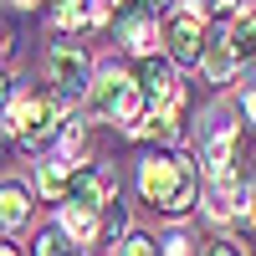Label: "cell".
I'll return each mask as SVG.
<instances>
[{
	"label": "cell",
	"mask_w": 256,
	"mask_h": 256,
	"mask_svg": "<svg viewBox=\"0 0 256 256\" xmlns=\"http://www.w3.org/2000/svg\"><path fill=\"white\" fill-rule=\"evenodd\" d=\"M102 230H108V236H123V230H128V216H123V205H118V200H113L108 216H102Z\"/></svg>",
	"instance_id": "obj_19"
},
{
	"label": "cell",
	"mask_w": 256,
	"mask_h": 256,
	"mask_svg": "<svg viewBox=\"0 0 256 256\" xmlns=\"http://www.w3.org/2000/svg\"><path fill=\"white\" fill-rule=\"evenodd\" d=\"M205 256H246V246H241V241H210Z\"/></svg>",
	"instance_id": "obj_20"
},
{
	"label": "cell",
	"mask_w": 256,
	"mask_h": 256,
	"mask_svg": "<svg viewBox=\"0 0 256 256\" xmlns=\"http://www.w3.org/2000/svg\"><path fill=\"white\" fill-rule=\"evenodd\" d=\"M210 6H220V10H236V6H241V0H210Z\"/></svg>",
	"instance_id": "obj_24"
},
{
	"label": "cell",
	"mask_w": 256,
	"mask_h": 256,
	"mask_svg": "<svg viewBox=\"0 0 256 256\" xmlns=\"http://www.w3.org/2000/svg\"><path fill=\"white\" fill-rule=\"evenodd\" d=\"M62 236H67L77 251L82 246H92L98 241V230H102V220H98V210H82V205H62Z\"/></svg>",
	"instance_id": "obj_11"
},
{
	"label": "cell",
	"mask_w": 256,
	"mask_h": 256,
	"mask_svg": "<svg viewBox=\"0 0 256 256\" xmlns=\"http://www.w3.org/2000/svg\"><path fill=\"white\" fill-rule=\"evenodd\" d=\"M159 256H195V241H190V236H180V230H174L169 241H159Z\"/></svg>",
	"instance_id": "obj_18"
},
{
	"label": "cell",
	"mask_w": 256,
	"mask_h": 256,
	"mask_svg": "<svg viewBox=\"0 0 256 256\" xmlns=\"http://www.w3.org/2000/svg\"><path fill=\"white\" fill-rule=\"evenodd\" d=\"M251 216H256V195H251Z\"/></svg>",
	"instance_id": "obj_31"
},
{
	"label": "cell",
	"mask_w": 256,
	"mask_h": 256,
	"mask_svg": "<svg viewBox=\"0 0 256 256\" xmlns=\"http://www.w3.org/2000/svg\"><path fill=\"white\" fill-rule=\"evenodd\" d=\"M16 6H36V0H16Z\"/></svg>",
	"instance_id": "obj_30"
},
{
	"label": "cell",
	"mask_w": 256,
	"mask_h": 256,
	"mask_svg": "<svg viewBox=\"0 0 256 256\" xmlns=\"http://www.w3.org/2000/svg\"><path fill=\"white\" fill-rule=\"evenodd\" d=\"M230 159H236V123H216L200 144V180H216L230 169Z\"/></svg>",
	"instance_id": "obj_7"
},
{
	"label": "cell",
	"mask_w": 256,
	"mask_h": 256,
	"mask_svg": "<svg viewBox=\"0 0 256 256\" xmlns=\"http://www.w3.org/2000/svg\"><path fill=\"white\" fill-rule=\"evenodd\" d=\"M123 36H128V41H123L128 52L154 56V20H128V31H123Z\"/></svg>",
	"instance_id": "obj_15"
},
{
	"label": "cell",
	"mask_w": 256,
	"mask_h": 256,
	"mask_svg": "<svg viewBox=\"0 0 256 256\" xmlns=\"http://www.w3.org/2000/svg\"><path fill=\"white\" fill-rule=\"evenodd\" d=\"M226 46L236 52V62H256V6L236 10V20L226 26Z\"/></svg>",
	"instance_id": "obj_12"
},
{
	"label": "cell",
	"mask_w": 256,
	"mask_h": 256,
	"mask_svg": "<svg viewBox=\"0 0 256 256\" xmlns=\"http://www.w3.org/2000/svg\"><path fill=\"white\" fill-rule=\"evenodd\" d=\"M108 6H128V0H102V10H108Z\"/></svg>",
	"instance_id": "obj_27"
},
{
	"label": "cell",
	"mask_w": 256,
	"mask_h": 256,
	"mask_svg": "<svg viewBox=\"0 0 256 256\" xmlns=\"http://www.w3.org/2000/svg\"><path fill=\"white\" fill-rule=\"evenodd\" d=\"M144 6H154V10H159V6H169V0H144Z\"/></svg>",
	"instance_id": "obj_28"
},
{
	"label": "cell",
	"mask_w": 256,
	"mask_h": 256,
	"mask_svg": "<svg viewBox=\"0 0 256 256\" xmlns=\"http://www.w3.org/2000/svg\"><path fill=\"white\" fill-rule=\"evenodd\" d=\"M134 82H138V92H144V108H169V102H180L174 67H169L164 56H144V72Z\"/></svg>",
	"instance_id": "obj_6"
},
{
	"label": "cell",
	"mask_w": 256,
	"mask_h": 256,
	"mask_svg": "<svg viewBox=\"0 0 256 256\" xmlns=\"http://www.w3.org/2000/svg\"><path fill=\"white\" fill-rule=\"evenodd\" d=\"M67 184H72V159H46L36 169V195L41 200H62Z\"/></svg>",
	"instance_id": "obj_13"
},
{
	"label": "cell",
	"mask_w": 256,
	"mask_h": 256,
	"mask_svg": "<svg viewBox=\"0 0 256 256\" xmlns=\"http://www.w3.org/2000/svg\"><path fill=\"white\" fill-rule=\"evenodd\" d=\"M0 256H20V251H16V246H10V241H0Z\"/></svg>",
	"instance_id": "obj_25"
},
{
	"label": "cell",
	"mask_w": 256,
	"mask_h": 256,
	"mask_svg": "<svg viewBox=\"0 0 256 256\" xmlns=\"http://www.w3.org/2000/svg\"><path fill=\"white\" fill-rule=\"evenodd\" d=\"M62 144H67V148H82V128H77V123L62 128Z\"/></svg>",
	"instance_id": "obj_21"
},
{
	"label": "cell",
	"mask_w": 256,
	"mask_h": 256,
	"mask_svg": "<svg viewBox=\"0 0 256 256\" xmlns=\"http://www.w3.org/2000/svg\"><path fill=\"white\" fill-rule=\"evenodd\" d=\"M62 200L82 205V210H108L118 200V184H113V174H102V169H72V184H67Z\"/></svg>",
	"instance_id": "obj_5"
},
{
	"label": "cell",
	"mask_w": 256,
	"mask_h": 256,
	"mask_svg": "<svg viewBox=\"0 0 256 256\" xmlns=\"http://www.w3.org/2000/svg\"><path fill=\"white\" fill-rule=\"evenodd\" d=\"M88 113H92V118L134 123V118L144 113V92H138V82L128 77L123 67H102V72L88 82Z\"/></svg>",
	"instance_id": "obj_3"
},
{
	"label": "cell",
	"mask_w": 256,
	"mask_h": 256,
	"mask_svg": "<svg viewBox=\"0 0 256 256\" xmlns=\"http://www.w3.org/2000/svg\"><path fill=\"white\" fill-rule=\"evenodd\" d=\"M31 220V190L20 180H0V230H20Z\"/></svg>",
	"instance_id": "obj_10"
},
{
	"label": "cell",
	"mask_w": 256,
	"mask_h": 256,
	"mask_svg": "<svg viewBox=\"0 0 256 256\" xmlns=\"http://www.w3.org/2000/svg\"><path fill=\"white\" fill-rule=\"evenodd\" d=\"M200 164L195 159H184V154H148L138 164V190H144V200L148 205H159L164 216H180V210L195 205L200 195Z\"/></svg>",
	"instance_id": "obj_1"
},
{
	"label": "cell",
	"mask_w": 256,
	"mask_h": 256,
	"mask_svg": "<svg viewBox=\"0 0 256 256\" xmlns=\"http://www.w3.org/2000/svg\"><path fill=\"white\" fill-rule=\"evenodd\" d=\"M200 67H205V77H210V82H230V72H236L241 62H236V52L226 46V36H220V41H205Z\"/></svg>",
	"instance_id": "obj_14"
},
{
	"label": "cell",
	"mask_w": 256,
	"mask_h": 256,
	"mask_svg": "<svg viewBox=\"0 0 256 256\" xmlns=\"http://www.w3.org/2000/svg\"><path fill=\"white\" fill-rule=\"evenodd\" d=\"M72 251H77V246L62 236V230H46V236L36 241V256H72Z\"/></svg>",
	"instance_id": "obj_16"
},
{
	"label": "cell",
	"mask_w": 256,
	"mask_h": 256,
	"mask_svg": "<svg viewBox=\"0 0 256 256\" xmlns=\"http://www.w3.org/2000/svg\"><path fill=\"white\" fill-rule=\"evenodd\" d=\"M46 72H52V82H56V92L62 98H82L88 92V82H92V67H88V56H82L77 46H52L46 52Z\"/></svg>",
	"instance_id": "obj_4"
},
{
	"label": "cell",
	"mask_w": 256,
	"mask_h": 256,
	"mask_svg": "<svg viewBox=\"0 0 256 256\" xmlns=\"http://www.w3.org/2000/svg\"><path fill=\"white\" fill-rule=\"evenodd\" d=\"M6 102H10V77L0 72V108H6Z\"/></svg>",
	"instance_id": "obj_22"
},
{
	"label": "cell",
	"mask_w": 256,
	"mask_h": 256,
	"mask_svg": "<svg viewBox=\"0 0 256 256\" xmlns=\"http://www.w3.org/2000/svg\"><path fill=\"white\" fill-rule=\"evenodd\" d=\"M0 52H6V26H0Z\"/></svg>",
	"instance_id": "obj_29"
},
{
	"label": "cell",
	"mask_w": 256,
	"mask_h": 256,
	"mask_svg": "<svg viewBox=\"0 0 256 256\" xmlns=\"http://www.w3.org/2000/svg\"><path fill=\"white\" fill-rule=\"evenodd\" d=\"M67 6H82V0H56V10H67Z\"/></svg>",
	"instance_id": "obj_26"
},
{
	"label": "cell",
	"mask_w": 256,
	"mask_h": 256,
	"mask_svg": "<svg viewBox=\"0 0 256 256\" xmlns=\"http://www.w3.org/2000/svg\"><path fill=\"white\" fill-rule=\"evenodd\" d=\"M246 113H251V123H256V88L246 92Z\"/></svg>",
	"instance_id": "obj_23"
},
{
	"label": "cell",
	"mask_w": 256,
	"mask_h": 256,
	"mask_svg": "<svg viewBox=\"0 0 256 256\" xmlns=\"http://www.w3.org/2000/svg\"><path fill=\"white\" fill-rule=\"evenodd\" d=\"M62 113H67V98L62 92H26V98H16L10 102V134H16V144L20 148H41L56 134Z\"/></svg>",
	"instance_id": "obj_2"
},
{
	"label": "cell",
	"mask_w": 256,
	"mask_h": 256,
	"mask_svg": "<svg viewBox=\"0 0 256 256\" xmlns=\"http://www.w3.org/2000/svg\"><path fill=\"white\" fill-rule=\"evenodd\" d=\"M241 195H246V190H241V180L230 174V169L216 174V180H205V216H210V220H236L241 210H246Z\"/></svg>",
	"instance_id": "obj_8"
},
{
	"label": "cell",
	"mask_w": 256,
	"mask_h": 256,
	"mask_svg": "<svg viewBox=\"0 0 256 256\" xmlns=\"http://www.w3.org/2000/svg\"><path fill=\"white\" fill-rule=\"evenodd\" d=\"M123 256H159L154 236H123Z\"/></svg>",
	"instance_id": "obj_17"
},
{
	"label": "cell",
	"mask_w": 256,
	"mask_h": 256,
	"mask_svg": "<svg viewBox=\"0 0 256 256\" xmlns=\"http://www.w3.org/2000/svg\"><path fill=\"white\" fill-rule=\"evenodd\" d=\"M205 31H200V16H174L164 26V46H169V62H200V52H205V41H200Z\"/></svg>",
	"instance_id": "obj_9"
}]
</instances>
